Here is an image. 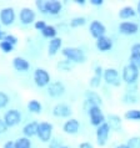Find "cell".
Here are the masks:
<instances>
[{"instance_id": "24", "label": "cell", "mask_w": 140, "mask_h": 148, "mask_svg": "<svg viewBox=\"0 0 140 148\" xmlns=\"http://www.w3.org/2000/svg\"><path fill=\"white\" fill-rule=\"evenodd\" d=\"M26 108L30 113H34V114H40L43 112V105L42 102L35 100V98H33V100H30L28 102L26 105Z\"/></svg>"}, {"instance_id": "10", "label": "cell", "mask_w": 140, "mask_h": 148, "mask_svg": "<svg viewBox=\"0 0 140 148\" xmlns=\"http://www.w3.org/2000/svg\"><path fill=\"white\" fill-rule=\"evenodd\" d=\"M46 92L51 98H59L67 92V87L61 81H51L46 87Z\"/></svg>"}, {"instance_id": "14", "label": "cell", "mask_w": 140, "mask_h": 148, "mask_svg": "<svg viewBox=\"0 0 140 148\" xmlns=\"http://www.w3.org/2000/svg\"><path fill=\"white\" fill-rule=\"evenodd\" d=\"M118 30L121 35H125V36H131V35H135L138 34L139 31V25L134 21H121L118 26Z\"/></svg>"}, {"instance_id": "38", "label": "cell", "mask_w": 140, "mask_h": 148, "mask_svg": "<svg viewBox=\"0 0 140 148\" xmlns=\"http://www.w3.org/2000/svg\"><path fill=\"white\" fill-rule=\"evenodd\" d=\"M46 25L48 24H46L45 20H36V21L34 23V27H35V30H38V31H42Z\"/></svg>"}, {"instance_id": "29", "label": "cell", "mask_w": 140, "mask_h": 148, "mask_svg": "<svg viewBox=\"0 0 140 148\" xmlns=\"http://www.w3.org/2000/svg\"><path fill=\"white\" fill-rule=\"evenodd\" d=\"M85 24H86V18H84V16H74V18L70 20L69 26L73 29H76V27L84 26Z\"/></svg>"}, {"instance_id": "5", "label": "cell", "mask_w": 140, "mask_h": 148, "mask_svg": "<svg viewBox=\"0 0 140 148\" xmlns=\"http://www.w3.org/2000/svg\"><path fill=\"white\" fill-rule=\"evenodd\" d=\"M103 80L105 81L106 85L114 86V87H119L121 85V77L120 73L114 67H108L104 69V73H103Z\"/></svg>"}, {"instance_id": "3", "label": "cell", "mask_w": 140, "mask_h": 148, "mask_svg": "<svg viewBox=\"0 0 140 148\" xmlns=\"http://www.w3.org/2000/svg\"><path fill=\"white\" fill-rule=\"evenodd\" d=\"M53 132H54V126L50 122H46V121L39 122L38 131H36V137L40 139V142L49 143L51 141V138L54 137Z\"/></svg>"}, {"instance_id": "40", "label": "cell", "mask_w": 140, "mask_h": 148, "mask_svg": "<svg viewBox=\"0 0 140 148\" xmlns=\"http://www.w3.org/2000/svg\"><path fill=\"white\" fill-rule=\"evenodd\" d=\"M103 73H104V69H103L100 65L94 67V75L95 76H99V77H103Z\"/></svg>"}, {"instance_id": "27", "label": "cell", "mask_w": 140, "mask_h": 148, "mask_svg": "<svg viewBox=\"0 0 140 148\" xmlns=\"http://www.w3.org/2000/svg\"><path fill=\"white\" fill-rule=\"evenodd\" d=\"M74 66H75V65H74L73 62H70V61L67 60V59L61 60V61H59V62L56 64V69L60 70V71H63V72H70V71H73Z\"/></svg>"}, {"instance_id": "21", "label": "cell", "mask_w": 140, "mask_h": 148, "mask_svg": "<svg viewBox=\"0 0 140 148\" xmlns=\"http://www.w3.org/2000/svg\"><path fill=\"white\" fill-rule=\"evenodd\" d=\"M38 125L39 122L38 121H30L28 122L26 125H24L21 132H23V137H26V138H33L36 136V131H38Z\"/></svg>"}, {"instance_id": "39", "label": "cell", "mask_w": 140, "mask_h": 148, "mask_svg": "<svg viewBox=\"0 0 140 148\" xmlns=\"http://www.w3.org/2000/svg\"><path fill=\"white\" fill-rule=\"evenodd\" d=\"M61 146L63 145H61V143L59 142V139L55 138V137H53L51 141L49 142V148H60Z\"/></svg>"}, {"instance_id": "16", "label": "cell", "mask_w": 140, "mask_h": 148, "mask_svg": "<svg viewBox=\"0 0 140 148\" xmlns=\"http://www.w3.org/2000/svg\"><path fill=\"white\" fill-rule=\"evenodd\" d=\"M95 46L100 52H108V51H110L113 49L114 41H113L112 38H109V36L105 35V36H103V38L98 39L95 41Z\"/></svg>"}, {"instance_id": "22", "label": "cell", "mask_w": 140, "mask_h": 148, "mask_svg": "<svg viewBox=\"0 0 140 148\" xmlns=\"http://www.w3.org/2000/svg\"><path fill=\"white\" fill-rule=\"evenodd\" d=\"M85 100L93 103L94 106H99V107H101L103 105V98L96 91H90V90L85 91Z\"/></svg>"}, {"instance_id": "47", "label": "cell", "mask_w": 140, "mask_h": 148, "mask_svg": "<svg viewBox=\"0 0 140 148\" xmlns=\"http://www.w3.org/2000/svg\"><path fill=\"white\" fill-rule=\"evenodd\" d=\"M135 10H137V14L139 15V18H140V0H139L138 4H137V9H135Z\"/></svg>"}, {"instance_id": "2", "label": "cell", "mask_w": 140, "mask_h": 148, "mask_svg": "<svg viewBox=\"0 0 140 148\" xmlns=\"http://www.w3.org/2000/svg\"><path fill=\"white\" fill-rule=\"evenodd\" d=\"M139 75H140V70L133 66V65L128 64L121 70V81L125 82L128 86L135 85L139 79Z\"/></svg>"}, {"instance_id": "32", "label": "cell", "mask_w": 140, "mask_h": 148, "mask_svg": "<svg viewBox=\"0 0 140 148\" xmlns=\"http://www.w3.org/2000/svg\"><path fill=\"white\" fill-rule=\"evenodd\" d=\"M9 102H10L9 95H8L6 92H4V91H0V110L5 108L6 106L9 105Z\"/></svg>"}, {"instance_id": "43", "label": "cell", "mask_w": 140, "mask_h": 148, "mask_svg": "<svg viewBox=\"0 0 140 148\" xmlns=\"http://www.w3.org/2000/svg\"><path fill=\"white\" fill-rule=\"evenodd\" d=\"M79 148H94V146L90 142H81L79 145Z\"/></svg>"}, {"instance_id": "33", "label": "cell", "mask_w": 140, "mask_h": 148, "mask_svg": "<svg viewBox=\"0 0 140 148\" xmlns=\"http://www.w3.org/2000/svg\"><path fill=\"white\" fill-rule=\"evenodd\" d=\"M101 81H103V77L93 75L91 77H90V80H89V86L91 88H98V87H100L101 86Z\"/></svg>"}, {"instance_id": "28", "label": "cell", "mask_w": 140, "mask_h": 148, "mask_svg": "<svg viewBox=\"0 0 140 148\" xmlns=\"http://www.w3.org/2000/svg\"><path fill=\"white\" fill-rule=\"evenodd\" d=\"M124 118L126 121H140V110L131 108L124 113Z\"/></svg>"}, {"instance_id": "17", "label": "cell", "mask_w": 140, "mask_h": 148, "mask_svg": "<svg viewBox=\"0 0 140 148\" xmlns=\"http://www.w3.org/2000/svg\"><path fill=\"white\" fill-rule=\"evenodd\" d=\"M45 10H46L48 15L56 16L63 10V3L59 1V0H46V8H45Z\"/></svg>"}, {"instance_id": "6", "label": "cell", "mask_w": 140, "mask_h": 148, "mask_svg": "<svg viewBox=\"0 0 140 148\" xmlns=\"http://www.w3.org/2000/svg\"><path fill=\"white\" fill-rule=\"evenodd\" d=\"M21 112L16 108H10L9 111H6L3 116V121L5 122V125L8 126V128H13V127H16L21 122Z\"/></svg>"}, {"instance_id": "19", "label": "cell", "mask_w": 140, "mask_h": 148, "mask_svg": "<svg viewBox=\"0 0 140 148\" xmlns=\"http://www.w3.org/2000/svg\"><path fill=\"white\" fill-rule=\"evenodd\" d=\"M106 123H108L110 131H120L123 126V120L119 114L109 113L106 116Z\"/></svg>"}, {"instance_id": "13", "label": "cell", "mask_w": 140, "mask_h": 148, "mask_svg": "<svg viewBox=\"0 0 140 148\" xmlns=\"http://www.w3.org/2000/svg\"><path fill=\"white\" fill-rule=\"evenodd\" d=\"M89 32L95 40L106 35V26L99 20H93L89 25Z\"/></svg>"}, {"instance_id": "12", "label": "cell", "mask_w": 140, "mask_h": 148, "mask_svg": "<svg viewBox=\"0 0 140 148\" xmlns=\"http://www.w3.org/2000/svg\"><path fill=\"white\" fill-rule=\"evenodd\" d=\"M110 136V128L108 126V123H103L99 127H96V132H95V137H96V143L99 147H104L108 143Z\"/></svg>"}, {"instance_id": "35", "label": "cell", "mask_w": 140, "mask_h": 148, "mask_svg": "<svg viewBox=\"0 0 140 148\" xmlns=\"http://www.w3.org/2000/svg\"><path fill=\"white\" fill-rule=\"evenodd\" d=\"M35 8H36V10H38L39 13L46 14V10H45V8H46V0H36L35 1Z\"/></svg>"}, {"instance_id": "34", "label": "cell", "mask_w": 140, "mask_h": 148, "mask_svg": "<svg viewBox=\"0 0 140 148\" xmlns=\"http://www.w3.org/2000/svg\"><path fill=\"white\" fill-rule=\"evenodd\" d=\"M15 46H13L11 44L6 42V41H0V50H1L4 54H10V52L14 51Z\"/></svg>"}, {"instance_id": "1", "label": "cell", "mask_w": 140, "mask_h": 148, "mask_svg": "<svg viewBox=\"0 0 140 148\" xmlns=\"http://www.w3.org/2000/svg\"><path fill=\"white\" fill-rule=\"evenodd\" d=\"M61 55L64 59L69 60L74 65L76 64H85L86 62V54L83 51V49L75 46H67L61 49Z\"/></svg>"}, {"instance_id": "25", "label": "cell", "mask_w": 140, "mask_h": 148, "mask_svg": "<svg viewBox=\"0 0 140 148\" xmlns=\"http://www.w3.org/2000/svg\"><path fill=\"white\" fill-rule=\"evenodd\" d=\"M40 32H42V35L45 39H49V40H51L58 36V29L54 25H46Z\"/></svg>"}, {"instance_id": "44", "label": "cell", "mask_w": 140, "mask_h": 148, "mask_svg": "<svg viewBox=\"0 0 140 148\" xmlns=\"http://www.w3.org/2000/svg\"><path fill=\"white\" fill-rule=\"evenodd\" d=\"M3 148H16L15 147V142L14 141H8L5 145L3 146Z\"/></svg>"}, {"instance_id": "7", "label": "cell", "mask_w": 140, "mask_h": 148, "mask_svg": "<svg viewBox=\"0 0 140 148\" xmlns=\"http://www.w3.org/2000/svg\"><path fill=\"white\" fill-rule=\"evenodd\" d=\"M88 116H89L90 123H91L94 127H99L100 125L106 122V116L101 111V107H99V106H93V107L88 111Z\"/></svg>"}, {"instance_id": "11", "label": "cell", "mask_w": 140, "mask_h": 148, "mask_svg": "<svg viewBox=\"0 0 140 148\" xmlns=\"http://www.w3.org/2000/svg\"><path fill=\"white\" fill-rule=\"evenodd\" d=\"M53 116L56 118H71L73 114V110L68 103H64V102H59L56 103L51 110Z\"/></svg>"}, {"instance_id": "46", "label": "cell", "mask_w": 140, "mask_h": 148, "mask_svg": "<svg viewBox=\"0 0 140 148\" xmlns=\"http://www.w3.org/2000/svg\"><path fill=\"white\" fill-rule=\"evenodd\" d=\"M5 36H6V32L3 31V30H0V41H3L4 39H5Z\"/></svg>"}, {"instance_id": "37", "label": "cell", "mask_w": 140, "mask_h": 148, "mask_svg": "<svg viewBox=\"0 0 140 148\" xmlns=\"http://www.w3.org/2000/svg\"><path fill=\"white\" fill-rule=\"evenodd\" d=\"M131 56H135V57H138V59H140V42L138 44H134L133 46H131Z\"/></svg>"}, {"instance_id": "18", "label": "cell", "mask_w": 140, "mask_h": 148, "mask_svg": "<svg viewBox=\"0 0 140 148\" xmlns=\"http://www.w3.org/2000/svg\"><path fill=\"white\" fill-rule=\"evenodd\" d=\"M11 64H13L14 70L18 72H26L30 70V64H29V61L21 56H15Z\"/></svg>"}, {"instance_id": "4", "label": "cell", "mask_w": 140, "mask_h": 148, "mask_svg": "<svg viewBox=\"0 0 140 148\" xmlns=\"http://www.w3.org/2000/svg\"><path fill=\"white\" fill-rule=\"evenodd\" d=\"M33 81H34L36 87H39V88L48 87L51 82V76L48 70H45L43 67H38V69H35L34 73H33Z\"/></svg>"}, {"instance_id": "9", "label": "cell", "mask_w": 140, "mask_h": 148, "mask_svg": "<svg viewBox=\"0 0 140 148\" xmlns=\"http://www.w3.org/2000/svg\"><path fill=\"white\" fill-rule=\"evenodd\" d=\"M19 20L20 23L23 24V25H31V24H34L36 21V13L34 9H31V8L29 6H24L20 9L19 11Z\"/></svg>"}, {"instance_id": "36", "label": "cell", "mask_w": 140, "mask_h": 148, "mask_svg": "<svg viewBox=\"0 0 140 148\" xmlns=\"http://www.w3.org/2000/svg\"><path fill=\"white\" fill-rule=\"evenodd\" d=\"M3 41H6V42H9V44H11L13 46H15L16 44H18V41H19V39L16 38L15 35H13V34H6V36H5V39H4Z\"/></svg>"}, {"instance_id": "8", "label": "cell", "mask_w": 140, "mask_h": 148, "mask_svg": "<svg viewBox=\"0 0 140 148\" xmlns=\"http://www.w3.org/2000/svg\"><path fill=\"white\" fill-rule=\"evenodd\" d=\"M16 20V13L13 6H5L0 10V25L10 26Z\"/></svg>"}, {"instance_id": "20", "label": "cell", "mask_w": 140, "mask_h": 148, "mask_svg": "<svg viewBox=\"0 0 140 148\" xmlns=\"http://www.w3.org/2000/svg\"><path fill=\"white\" fill-rule=\"evenodd\" d=\"M61 49H63V39L59 38V36H56V38L51 39L50 41H49L48 55L49 56H55Z\"/></svg>"}, {"instance_id": "15", "label": "cell", "mask_w": 140, "mask_h": 148, "mask_svg": "<svg viewBox=\"0 0 140 148\" xmlns=\"http://www.w3.org/2000/svg\"><path fill=\"white\" fill-rule=\"evenodd\" d=\"M80 131V122L76 118H68L63 125V132L67 134H76Z\"/></svg>"}, {"instance_id": "48", "label": "cell", "mask_w": 140, "mask_h": 148, "mask_svg": "<svg viewBox=\"0 0 140 148\" xmlns=\"http://www.w3.org/2000/svg\"><path fill=\"white\" fill-rule=\"evenodd\" d=\"M115 148H129V147H128V146L125 145V143H121V145H119V146H116V147H115Z\"/></svg>"}, {"instance_id": "49", "label": "cell", "mask_w": 140, "mask_h": 148, "mask_svg": "<svg viewBox=\"0 0 140 148\" xmlns=\"http://www.w3.org/2000/svg\"><path fill=\"white\" fill-rule=\"evenodd\" d=\"M60 148H70V147H68V146H65V145H63V146H61Z\"/></svg>"}, {"instance_id": "31", "label": "cell", "mask_w": 140, "mask_h": 148, "mask_svg": "<svg viewBox=\"0 0 140 148\" xmlns=\"http://www.w3.org/2000/svg\"><path fill=\"white\" fill-rule=\"evenodd\" d=\"M125 145L129 148H140V136H133L126 141Z\"/></svg>"}, {"instance_id": "45", "label": "cell", "mask_w": 140, "mask_h": 148, "mask_svg": "<svg viewBox=\"0 0 140 148\" xmlns=\"http://www.w3.org/2000/svg\"><path fill=\"white\" fill-rule=\"evenodd\" d=\"M74 3L76 4V5H80V6H84L86 4V0H74Z\"/></svg>"}, {"instance_id": "26", "label": "cell", "mask_w": 140, "mask_h": 148, "mask_svg": "<svg viewBox=\"0 0 140 148\" xmlns=\"http://www.w3.org/2000/svg\"><path fill=\"white\" fill-rule=\"evenodd\" d=\"M123 103L125 105H135L139 102V96L137 92H125L123 95Z\"/></svg>"}, {"instance_id": "23", "label": "cell", "mask_w": 140, "mask_h": 148, "mask_svg": "<svg viewBox=\"0 0 140 148\" xmlns=\"http://www.w3.org/2000/svg\"><path fill=\"white\" fill-rule=\"evenodd\" d=\"M119 18H120L121 20H128V19H131L134 18L135 15H137V10H135V8L130 6V5H125L123 6L120 10H119Z\"/></svg>"}, {"instance_id": "30", "label": "cell", "mask_w": 140, "mask_h": 148, "mask_svg": "<svg viewBox=\"0 0 140 148\" xmlns=\"http://www.w3.org/2000/svg\"><path fill=\"white\" fill-rule=\"evenodd\" d=\"M14 142L16 148H31V141L26 137H19Z\"/></svg>"}, {"instance_id": "50", "label": "cell", "mask_w": 140, "mask_h": 148, "mask_svg": "<svg viewBox=\"0 0 140 148\" xmlns=\"http://www.w3.org/2000/svg\"><path fill=\"white\" fill-rule=\"evenodd\" d=\"M0 30H1V25H0Z\"/></svg>"}, {"instance_id": "41", "label": "cell", "mask_w": 140, "mask_h": 148, "mask_svg": "<svg viewBox=\"0 0 140 148\" xmlns=\"http://www.w3.org/2000/svg\"><path fill=\"white\" fill-rule=\"evenodd\" d=\"M8 130H9V128H8V126L5 125V122L3 121V118H0V136L5 133Z\"/></svg>"}, {"instance_id": "42", "label": "cell", "mask_w": 140, "mask_h": 148, "mask_svg": "<svg viewBox=\"0 0 140 148\" xmlns=\"http://www.w3.org/2000/svg\"><path fill=\"white\" fill-rule=\"evenodd\" d=\"M89 3L93 6H101L104 4V0H89Z\"/></svg>"}]
</instances>
